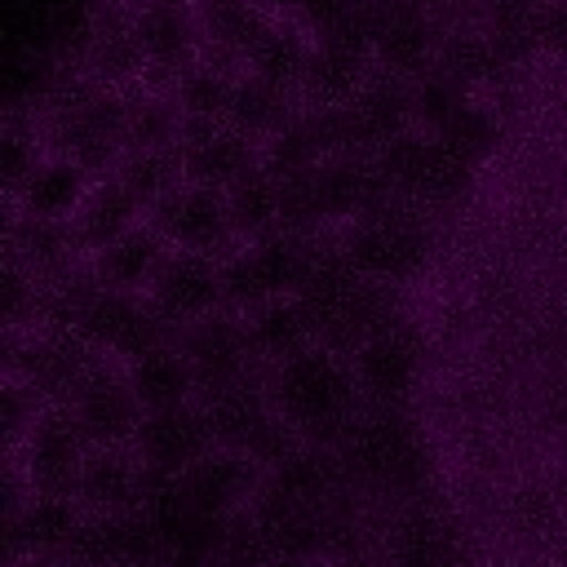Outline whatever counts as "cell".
Listing matches in <instances>:
<instances>
[{
	"instance_id": "obj_42",
	"label": "cell",
	"mask_w": 567,
	"mask_h": 567,
	"mask_svg": "<svg viewBox=\"0 0 567 567\" xmlns=\"http://www.w3.org/2000/svg\"><path fill=\"white\" fill-rule=\"evenodd\" d=\"M266 567H323L319 558H275V563H266Z\"/></svg>"
},
{
	"instance_id": "obj_18",
	"label": "cell",
	"mask_w": 567,
	"mask_h": 567,
	"mask_svg": "<svg viewBox=\"0 0 567 567\" xmlns=\"http://www.w3.org/2000/svg\"><path fill=\"white\" fill-rule=\"evenodd\" d=\"M213 447H217V439H213V425H208V412L199 408V399L146 412L137 434H133V452L155 474H182L186 465H195Z\"/></svg>"
},
{
	"instance_id": "obj_27",
	"label": "cell",
	"mask_w": 567,
	"mask_h": 567,
	"mask_svg": "<svg viewBox=\"0 0 567 567\" xmlns=\"http://www.w3.org/2000/svg\"><path fill=\"white\" fill-rule=\"evenodd\" d=\"M164 257H168V239L142 217V226H133L128 235H120L115 244H106L102 252H93V270H97L102 288L146 292V284L155 279V270H159Z\"/></svg>"
},
{
	"instance_id": "obj_12",
	"label": "cell",
	"mask_w": 567,
	"mask_h": 567,
	"mask_svg": "<svg viewBox=\"0 0 567 567\" xmlns=\"http://www.w3.org/2000/svg\"><path fill=\"white\" fill-rule=\"evenodd\" d=\"M133 31L146 58L142 84L173 93L177 75L199 58V18L190 0H133Z\"/></svg>"
},
{
	"instance_id": "obj_8",
	"label": "cell",
	"mask_w": 567,
	"mask_h": 567,
	"mask_svg": "<svg viewBox=\"0 0 567 567\" xmlns=\"http://www.w3.org/2000/svg\"><path fill=\"white\" fill-rule=\"evenodd\" d=\"M71 332H80L93 350L120 363H133L146 350L177 341V328L146 301V292H120V288H97L93 301L71 323Z\"/></svg>"
},
{
	"instance_id": "obj_30",
	"label": "cell",
	"mask_w": 567,
	"mask_h": 567,
	"mask_svg": "<svg viewBox=\"0 0 567 567\" xmlns=\"http://www.w3.org/2000/svg\"><path fill=\"white\" fill-rule=\"evenodd\" d=\"M182 102L177 93H159L146 84L124 89V155L128 151H173L182 137Z\"/></svg>"
},
{
	"instance_id": "obj_46",
	"label": "cell",
	"mask_w": 567,
	"mask_h": 567,
	"mask_svg": "<svg viewBox=\"0 0 567 567\" xmlns=\"http://www.w3.org/2000/svg\"><path fill=\"white\" fill-rule=\"evenodd\" d=\"M337 567H372V563H337Z\"/></svg>"
},
{
	"instance_id": "obj_23",
	"label": "cell",
	"mask_w": 567,
	"mask_h": 567,
	"mask_svg": "<svg viewBox=\"0 0 567 567\" xmlns=\"http://www.w3.org/2000/svg\"><path fill=\"white\" fill-rule=\"evenodd\" d=\"M381 567H465L461 536L443 514L412 505L385 527Z\"/></svg>"
},
{
	"instance_id": "obj_11",
	"label": "cell",
	"mask_w": 567,
	"mask_h": 567,
	"mask_svg": "<svg viewBox=\"0 0 567 567\" xmlns=\"http://www.w3.org/2000/svg\"><path fill=\"white\" fill-rule=\"evenodd\" d=\"M146 221L168 239V248H186V252H213V257H230L239 248L230 208H226V190L221 186H204V182H182L177 190H168Z\"/></svg>"
},
{
	"instance_id": "obj_24",
	"label": "cell",
	"mask_w": 567,
	"mask_h": 567,
	"mask_svg": "<svg viewBox=\"0 0 567 567\" xmlns=\"http://www.w3.org/2000/svg\"><path fill=\"white\" fill-rule=\"evenodd\" d=\"M142 483H146V465L133 452V443L89 447L75 496L89 505V514H124L142 505Z\"/></svg>"
},
{
	"instance_id": "obj_2",
	"label": "cell",
	"mask_w": 567,
	"mask_h": 567,
	"mask_svg": "<svg viewBox=\"0 0 567 567\" xmlns=\"http://www.w3.org/2000/svg\"><path fill=\"white\" fill-rule=\"evenodd\" d=\"M306 315H310V328H315V341L319 346H332L341 354H354L372 332H381L385 323L399 319V306H394V288L381 284V279H368L359 275L337 239H323L301 288L292 292Z\"/></svg>"
},
{
	"instance_id": "obj_4",
	"label": "cell",
	"mask_w": 567,
	"mask_h": 567,
	"mask_svg": "<svg viewBox=\"0 0 567 567\" xmlns=\"http://www.w3.org/2000/svg\"><path fill=\"white\" fill-rule=\"evenodd\" d=\"M332 239H337L341 257H346L359 275L399 288V284L425 261V248H430L425 204H416V199L390 190L385 199H377V204L363 208L359 217L341 221Z\"/></svg>"
},
{
	"instance_id": "obj_1",
	"label": "cell",
	"mask_w": 567,
	"mask_h": 567,
	"mask_svg": "<svg viewBox=\"0 0 567 567\" xmlns=\"http://www.w3.org/2000/svg\"><path fill=\"white\" fill-rule=\"evenodd\" d=\"M266 390H270V403L279 408V416L292 425V434L301 443H319V447H337V439L363 408L350 354L319 346V341L270 363Z\"/></svg>"
},
{
	"instance_id": "obj_41",
	"label": "cell",
	"mask_w": 567,
	"mask_h": 567,
	"mask_svg": "<svg viewBox=\"0 0 567 567\" xmlns=\"http://www.w3.org/2000/svg\"><path fill=\"white\" fill-rule=\"evenodd\" d=\"M252 4H257V9H266L270 18H279V13H284V18H292V9H297V0H252Z\"/></svg>"
},
{
	"instance_id": "obj_37",
	"label": "cell",
	"mask_w": 567,
	"mask_h": 567,
	"mask_svg": "<svg viewBox=\"0 0 567 567\" xmlns=\"http://www.w3.org/2000/svg\"><path fill=\"white\" fill-rule=\"evenodd\" d=\"M115 177L124 182V190H128L146 213H151L168 190H177V186L186 182L177 146H173V151H128V155L115 164Z\"/></svg>"
},
{
	"instance_id": "obj_35",
	"label": "cell",
	"mask_w": 567,
	"mask_h": 567,
	"mask_svg": "<svg viewBox=\"0 0 567 567\" xmlns=\"http://www.w3.org/2000/svg\"><path fill=\"white\" fill-rule=\"evenodd\" d=\"M244 71H230L221 62H208V58H195L182 75H177V102H182V115L186 120H226L230 111V93H235V80Z\"/></svg>"
},
{
	"instance_id": "obj_29",
	"label": "cell",
	"mask_w": 567,
	"mask_h": 567,
	"mask_svg": "<svg viewBox=\"0 0 567 567\" xmlns=\"http://www.w3.org/2000/svg\"><path fill=\"white\" fill-rule=\"evenodd\" d=\"M297 106H301V93H297V89L275 84V80H266V75H257V71H244V75L235 80L226 124H235V128H244V133H252V137L266 142L270 133H279V128L297 115Z\"/></svg>"
},
{
	"instance_id": "obj_7",
	"label": "cell",
	"mask_w": 567,
	"mask_h": 567,
	"mask_svg": "<svg viewBox=\"0 0 567 567\" xmlns=\"http://www.w3.org/2000/svg\"><path fill=\"white\" fill-rule=\"evenodd\" d=\"M372 164H377V173H381V182L390 190H399V195H408V199H416L425 208L439 204V199H452L474 173L430 128H416V124H408L403 133L385 137L377 146Z\"/></svg>"
},
{
	"instance_id": "obj_44",
	"label": "cell",
	"mask_w": 567,
	"mask_h": 567,
	"mask_svg": "<svg viewBox=\"0 0 567 567\" xmlns=\"http://www.w3.org/2000/svg\"><path fill=\"white\" fill-rule=\"evenodd\" d=\"M416 4H425V9H434V13H439V9H447L452 0H416Z\"/></svg>"
},
{
	"instance_id": "obj_43",
	"label": "cell",
	"mask_w": 567,
	"mask_h": 567,
	"mask_svg": "<svg viewBox=\"0 0 567 567\" xmlns=\"http://www.w3.org/2000/svg\"><path fill=\"white\" fill-rule=\"evenodd\" d=\"M9 567H62V563H53V558H27V563H9Z\"/></svg>"
},
{
	"instance_id": "obj_38",
	"label": "cell",
	"mask_w": 567,
	"mask_h": 567,
	"mask_svg": "<svg viewBox=\"0 0 567 567\" xmlns=\"http://www.w3.org/2000/svg\"><path fill=\"white\" fill-rule=\"evenodd\" d=\"M496 133H501V124H496V111L483 102V97H465L439 128H434V137L456 155V159H465L470 168L478 164V159H487L492 155V146H496Z\"/></svg>"
},
{
	"instance_id": "obj_39",
	"label": "cell",
	"mask_w": 567,
	"mask_h": 567,
	"mask_svg": "<svg viewBox=\"0 0 567 567\" xmlns=\"http://www.w3.org/2000/svg\"><path fill=\"white\" fill-rule=\"evenodd\" d=\"M146 567H226V558H213V554H173V549H159Z\"/></svg>"
},
{
	"instance_id": "obj_15",
	"label": "cell",
	"mask_w": 567,
	"mask_h": 567,
	"mask_svg": "<svg viewBox=\"0 0 567 567\" xmlns=\"http://www.w3.org/2000/svg\"><path fill=\"white\" fill-rule=\"evenodd\" d=\"M146 301L173 328H186V323L204 319L208 310H221L226 306V292H221V257L168 248V257L159 261L155 279L146 284Z\"/></svg>"
},
{
	"instance_id": "obj_6",
	"label": "cell",
	"mask_w": 567,
	"mask_h": 567,
	"mask_svg": "<svg viewBox=\"0 0 567 567\" xmlns=\"http://www.w3.org/2000/svg\"><path fill=\"white\" fill-rule=\"evenodd\" d=\"M323 235L275 230L261 239H244L230 257H221V292L230 310H252L275 297H292L319 252Z\"/></svg>"
},
{
	"instance_id": "obj_22",
	"label": "cell",
	"mask_w": 567,
	"mask_h": 567,
	"mask_svg": "<svg viewBox=\"0 0 567 567\" xmlns=\"http://www.w3.org/2000/svg\"><path fill=\"white\" fill-rule=\"evenodd\" d=\"M443 31H447V22L434 9H425L416 0H385L377 35H372V62L385 71L412 75L425 62H434Z\"/></svg>"
},
{
	"instance_id": "obj_36",
	"label": "cell",
	"mask_w": 567,
	"mask_h": 567,
	"mask_svg": "<svg viewBox=\"0 0 567 567\" xmlns=\"http://www.w3.org/2000/svg\"><path fill=\"white\" fill-rule=\"evenodd\" d=\"M465 97H474V89L452 75L443 62H425L421 71L408 75V106H412V124L416 128H439Z\"/></svg>"
},
{
	"instance_id": "obj_31",
	"label": "cell",
	"mask_w": 567,
	"mask_h": 567,
	"mask_svg": "<svg viewBox=\"0 0 567 567\" xmlns=\"http://www.w3.org/2000/svg\"><path fill=\"white\" fill-rule=\"evenodd\" d=\"M368 71H372V49L315 40L301 75V102H350Z\"/></svg>"
},
{
	"instance_id": "obj_45",
	"label": "cell",
	"mask_w": 567,
	"mask_h": 567,
	"mask_svg": "<svg viewBox=\"0 0 567 567\" xmlns=\"http://www.w3.org/2000/svg\"><path fill=\"white\" fill-rule=\"evenodd\" d=\"M514 4H523V9H545V4H554V0H514Z\"/></svg>"
},
{
	"instance_id": "obj_17",
	"label": "cell",
	"mask_w": 567,
	"mask_h": 567,
	"mask_svg": "<svg viewBox=\"0 0 567 567\" xmlns=\"http://www.w3.org/2000/svg\"><path fill=\"white\" fill-rule=\"evenodd\" d=\"M354 381L363 403H394L408 408V394L421 377V341L412 332V323L399 315L394 323H385L381 332H372L354 354Z\"/></svg>"
},
{
	"instance_id": "obj_40",
	"label": "cell",
	"mask_w": 567,
	"mask_h": 567,
	"mask_svg": "<svg viewBox=\"0 0 567 567\" xmlns=\"http://www.w3.org/2000/svg\"><path fill=\"white\" fill-rule=\"evenodd\" d=\"M337 4H341V0H297L292 18H297V22L306 27V31H315V27H319V22H323V18H328V13L337 9Z\"/></svg>"
},
{
	"instance_id": "obj_9",
	"label": "cell",
	"mask_w": 567,
	"mask_h": 567,
	"mask_svg": "<svg viewBox=\"0 0 567 567\" xmlns=\"http://www.w3.org/2000/svg\"><path fill=\"white\" fill-rule=\"evenodd\" d=\"M106 354L93 350L71 328H27L9 332V377L31 385L44 403H66L75 385L102 363Z\"/></svg>"
},
{
	"instance_id": "obj_5",
	"label": "cell",
	"mask_w": 567,
	"mask_h": 567,
	"mask_svg": "<svg viewBox=\"0 0 567 567\" xmlns=\"http://www.w3.org/2000/svg\"><path fill=\"white\" fill-rule=\"evenodd\" d=\"M195 399H199V408L208 412V425H213L217 447L244 452V456L257 461L261 470H266L270 461H279L288 447L301 443V439L292 434V425L279 416V408L270 403L266 368L252 372V377H239V381H230V385L199 390Z\"/></svg>"
},
{
	"instance_id": "obj_34",
	"label": "cell",
	"mask_w": 567,
	"mask_h": 567,
	"mask_svg": "<svg viewBox=\"0 0 567 567\" xmlns=\"http://www.w3.org/2000/svg\"><path fill=\"white\" fill-rule=\"evenodd\" d=\"M226 208H230V221H235L239 244L284 230V226H279V195H275V177H270L266 159H257L252 168H244V173L226 186Z\"/></svg>"
},
{
	"instance_id": "obj_16",
	"label": "cell",
	"mask_w": 567,
	"mask_h": 567,
	"mask_svg": "<svg viewBox=\"0 0 567 567\" xmlns=\"http://www.w3.org/2000/svg\"><path fill=\"white\" fill-rule=\"evenodd\" d=\"M168 487L177 501H186L199 514L213 518H235L239 509L252 505L257 487H261V465L248 461L244 452L230 447H213L208 456H199L195 465H186L182 474H168Z\"/></svg>"
},
{
	"instance_id": "obj_28",
	"label": "cell",
	"mask_w": 567,
	"mask_h": 567,
	"mask_svg": "<svg viewBox=\"0 0 567 567\" xmlns=\"http://www.w3.org/2000/svg\"><path fill=\"white\" fill-rule=\"evenodd\" d=\"M124 372H128V385L137 390V399H142L146 412L177 408V403H190L199 394L195 368L186 363V354L177 350V341H168L159 350H146L142 359L124 363Z\"/></svg>"
},
{
	"instance_id": "obj_25",
	"label": "cell",
	"mask_w": 567,
	"mask_h": 567,
	"mask_svg": "<svg viewBox=\"0 0 567 567\" xmlns=\"http://www.w3.org/2000/svg\"><path fill=\"white\" fill-rule=\"evenodd\" d=\"M93 182H97V177H93L84 164H75V159H66V155H53V151H49V155L31 168V177L22 182V190L13 195V208H18V213H31V217L71 221Z\"/></svg>"
},
{
	"instance_id": "obj_33",
	"label": "cell",
	"mask_w": 567,
	"mask_h": 567,
	"mask_svg": "<svg viewBox=\"0 0 567 567\" xmlns=\"http://www.w3.org/2000/svg\"><path fill=\"white\" fill-rule=\"evenodd\" d=\"M310 49H315L310 31H306L297 18H284V13H279V18L266 22L261 40L252 44L248 71H257V75H266V80H275V84H288V89L301 93V75H306Z\"/></svg>"
},
{
	"instance_id": "obj_13",
	"label": "cell",
	"mask_w": 567,
	"mask_h": 567,
	"mask_svg": "<svg viewBox=\"0 0 567 567\" xmlns=\"http://www.w3.org/2000/svg\"><path fill=\"white\" fill-rule=\"evenodd\" d=\"M80 434L89 439V447H120V443H133L146 408L137 399V390L128 385V372L120 359H102L80 385L75 394L62 403Z\"/></svg>"
},
{
	"instance_id": "obj_14",
	"label": "cell",
	"mask_w": 567,
	"mask_h": 567,
	"mask_svg": "<svg viewBox=\"0 0 567 567\" xmlns=\"http://www.w3.org/2000/svg\"><path fill=\"white\" fill-rule=\"evenodd\" d=\"M177 350L186 354V363L195 368V381L199 390H213V385H230L239 377H252L261 372L266 363L257 359L252 350V337H248V323L239 310L221 306V310H208L204 319L177 328Z\"/></svg>"
},
{
	"instance_id": "obj_20",
	"label": "cell",
	"mask_w": 567,
	"mask_h": 567,
	"mask_svg": "<svg viewBox=\"0 0 567 567\" xmlns=\"http://www.w3.org/2000/svg\"><path fill=\"white\" fill-rule=\"evenodd\" d=\"M80 53L102 84H115V89L142 84L146 58H142L137 31H133V0H93Z\"/></svg>"
},
{
	"instance_id": "obj_26",
	"label": "cell",
	"mask_w": 567,
	"mask_h": 567,
	"mask_svg": "<svg viewBox=\"0 0 567 567\" xmlns=\"http://www.w3.org/2000/svg\"><path fill=\"white\" fill-rule=\"evenodd\" d=\"M137 217H146V208L124 190V182H120L115 173H106V177H97V182L89 186V195H84V204L75 208L71 226H75V235H80V248L93 257V252H102L106 244H115L120 235H128L133 226H142Z\"/></svg>"
},
{
	"instance_id": "obj_3",
	"label": "cell",
	"mask_w": 567,
	"mask_h": 567,
	"mask_svg": "<svg viewBox=\"0 0 567 567\" xmlns=\"http://www.w3.org/2000/svg\"><path fill=\"white\" fill-rule=\"evenodd\" d=\"M332 452L363 496H408L425 478L421 430L412 412L394 403H363Z\"/></svg>"
},
{
	"instance_id": "obj_32",
	"label": "cell",
	"mask_w": 567,
	"mask_h": 567,
	"mask_svg": "<svg viewBox=\"0 0 567 567\" xmlns=\"http://www.w3.org/2000/svg\"><path fill=\"white\" fill-rule=\"evenodd\" d=\"M244 323H248V337H252V350L257 359L270 368L297 350H306L315 341V328H310V315L297 297H275V301H261L252 310H239Z\"/></svg>"
},
{
	"instance_id": "obj_19",
	"label": "cell",
	"mask_w": 567,
	"mask_h": 567,
	"mask_svg": "<svg viewBox=\"0 0 567 567\" xmlns=\"http://www.w3.org/2000/svg\"><path fill=\"white\" fill-rule=\"evenodd\" d=\"M177 155H182L186 182L226 190L244 168H252L261 159V137H252L226 120H182Z\"/></svg>"
},
{
	"instance_id": "obj_21",
	"label": "cell",
	"mask_w": 567,
	"mask_h": 567,
	"mask_svg": "<svg viewBox=\"0 0 567 567\" xmlns=\"http://www.w3.org/2000/svg\"><path fill=\"white\" fill-rule=\"evenodd\" d=\"M84 532V514L75 509L71 496H35L27 492V501L9 514V563H27V558H62L75 554V540Z\"/></svg>"
},
{
	"instance_id": "obj_10",
	"label": "cell",
	"mask_w": 567,
	"mask_h": 567,
	"mask_svg": "<svg viewBox=\"0 0 567 567\" xmlns=\"http://www.w3.org/2000/svg\"><path fill=\"white\" fill-rule=\"evenodd\" d=\"M13 461L22 465L27 492L35 496H71L80 492V470L89 461V439L80 434L75 416L62 403H49L40 412V421L31 425L27 443L13 452Z\"/></svg>"
}]
</instances>
